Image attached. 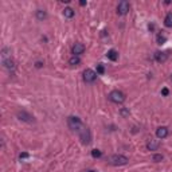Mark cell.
<instances>
[{
  "instance_id": "obj_1",
  "label": "cell",
  "mask_w": 172,
  "mask_h": 172,
  "mask_svg": "<svg viewBox=\"0 0 172 172\" xmlns=\"http://www.w3.org/2000/svg\"><path fill=\"white\" fill-rule=\"evenodd\" d=\"M128 162H129V159L127 156H124V155H112L109 157V164L114 165V167L125 165V164H128Z\"/></svg>"
},
{
  "instance_id": "obj_2",
  "label": "cell",
  "mask_w": 172,
  "mask_h": 172,
  "mask_svg": "<svg viewBox=\"0 0 172 172\" xmlns=\"http://www.w3.org/2000/svg\"><path fill=\"white\" fill-rule=\"evenodd\" d=\"M77 134L79 136V139L82 140V143L84 144H90V141H91V134H90V130L88 129V128L85 127V125H82L79 129L77 130Z\"/></svg>"
},
{
  "instance_id": "obj_3",
  "label": "cell",
  "mask_w": 172,
  "mask_h": 172,
  "mask_svg": "<svg viewBox=\"0 0 172 172\" xmlns=\"http://www.w3.org/2000/svg\"><path fill=\"white\" fill-rule=\"evenodd\" d=\"M109 100L114 104H123L125 101V94H124L121 90H112L109 93Z\"/></svg>"
},
{
  "instance_id": "obj_4",
  "label": "cell",
  "mask_w": 172,
  "mask_h": 172,
  "mask_svg": "<svg viewBox=\"0 0 172 172\" xmlns=\"http://www.w3.org/2000/svg\"><path fill=\"white\" fill-rule=\"evenodd\" d=\"M67 125H69V128H70L73 132H77L79 128L84 125L82 124V121L79 120V117L77 116H70L69 118H67Z\"/></svg>"
},
{
  "instance_id": "obj_5",
  "label": "cell",
  "mask_w": 172,
  "mask_h": 172,
  "mask_svg": "<svg viewBox=\"0 0 172 172\" xmlns=\"http://www.w3.org/2000/svg\"><path fill=\"white\" fill-rule=\"evenodd\" d=\"M97 79V73L91 69H86L84 71V81L86 84H93V82Z\"/></svg>"
},
{
  "instance_id": "obj_6",
  "label": "cell",
  "mask_w": 172,
  "mask_h": 172,
  "mask_svg": "<svg viewBox=\"0 0 172 172\" xmlns=\"http://www.w3.org/2000/svg\"><path fill=\"white\" fill-rule=\"evenodd\" d=\"M129 3H128L127 0H123V1H120L118 6H117V14L121 15V16H124V15H127L128 12H129Z\"/></svg>"
},
{
  "instance_id": "obj_7",
  "label": "cell",
  "mask_w": 172,
  "mask_h": 172,
  "mask_svg": "<svg viewBox=\"0 0 172 172\" xmlns=\"http://www.w3.org/2000/svg\"><path fill=\"white\" fill-rule=\"evenodd\" d=\"M16 116H18V118L20 120V121H24V123H34V117H32L30 113L26 112V110H19V112L16 113Z\"/></svg>"
},
{
  "instance_id": "obj_8",
  "label": "cell",
  "mask_w": 172,
  "mask_h": 172,
  "mask_svg": "<svg viewBox=\"0 0 172 172\" xmlns=\"http://www.w3.org/2000/svg\"><path fill=\"white\" fill-rule=\"evenodd\" d=\"M71 51H73V55L79 56L81 54H84V51H85V46L82 45V43H75V45L73 46Z\"/></svg>"
},
{
  "instance_id": "obj_9",
  "label": "cell",
  "mask_w": 172,
  "mask_h": 172,
  "mask_svg": "<svg viewBox=\"0 0 172 172\" xmlns=\"http://www.w3.org/2000/svg\"><path fill=\"white\" fill-rule=\"evenodd\" d=\"M155 59L160 62V63H163V62L168 59V53L167 51H157V53H155Z\"/></svg>"
},
{
  "instance_id": "obj_10",
  "label": "cell",
  "mask_w": 172,
  "mask_h": 172,
  "mask_svg": "<svg viewBox=\"0 0 172 172\" xmlns=\"http://www.w3.org/2000/svg\"><path fill=\"white\" fill-rule=\"evenodd\" d=\"M167 136H168V129L165 127H160L156 129V137H157V139L163 140V139H165Z\"/></svg>"
},
{
  "instance_id": "obj_11",
  "label": "cell",
  "mask_w": 172,
  "mask_h": 172,
  "mask_svg": "<svg viewBox=\"0 0 172 172\" xmlns=\"http://www.w3.org/2000/svg\"><path fill=\"white\" fill-rule=\"evenodd\" d=\"M1 63L8 70H14L15 69V62L12 61V58H4V59H1Z\"/></svg>"
},
{
  "instance_id": "obj_12",
  "label": "cell",
  "mask_w": 172,
  "mask_h": 172,
  "mask_svg": "<svg viewBox=\"0 0 172 172\" xmlns=\"http://www.w3.org/2000/svg\"><path fill=\"white\" fill-rule=\"evenodd\" d=\"M106 56H108V59L114 62V61L118 59V53H117L116 50H109L108 53H106Z\"/></svg>"
},
{
  "instance_id": "obj_13",
  "label": "cell",
  "mask_w": 172,
  "mask_h": 172,
  "mask_svg": "<svg viewBox=\"0 0 172 172\" xmlns=\"http://www.w3.org/2000/svg\"><path fill=\"white\" fill-rule=\"evenodd\" d=\"M74 15H75V11H74L73 8L66 7V8L63 10V16H65V18L71 19V18H74Z\"/></svg>"
},
{
  "instance_id": "obj_14",
  "label": "cell",
  "mask_w": 172,
  "mask_h": 172,
  "mask_svg": "<svg viewBox=\"0 0 172 172\" xmlns=\"http://www.w3.org/2000/svg\"><path fill=\"white\" fill-rule=\"evenodd\" d=\"M159 141L157 140H151V141H148V144H147V148L149 149V151H156L159 148Z\"/></svg>"
},
{
  "instance_id": "obj_15",
  "label": "cell",
  "mask_w": 172,
  "mask_h": 172,
  "mask_svg": "<svg viewBox=\"0 0 172 172\" xmlns=\"http://www.w3.org/2000/svg\"><path fill=\"white\" fill-rule=\"evenodd\" d=\"M81 63V58H79V56H75V55H73L70 58V59H69V65H70V66H78V65Z\"/></svg>"
},
{
  "instance_id": "obj_16",
  "label": "cell",
  "mask_w": 172,
  "mask_h": 172,
  "mask_svg": "<svg viewBox=\"0 0 172 172\" xmlns=\"http://www.w3.org/2000/svg\"><path fill=\"white\" fill-rule=\"evenodd\" d=\"M164 26L165 27H172V12H168L164 19Z\"/></svg>"
},
{
  "instance_id": "obj_17",
  "label": "cell",
  "mask_w": 172,
  "mask_h": 172,
  "mask_svg": "<svg viewBox=\"0 0 172 172\" xmlns=\"http://www.w3.org/2000/svg\"><path fill=\"white\" fill-rule=\"evenodd\" d=\"M46 18H47L46 11H43V10H38V11H36V19H38V20H45Z\"/></svg>"
},
{
  "instance_id": "obj_18",
  "label": "cell",
  "mask_w": 172,
  "mask_h": 172,
  "mask_svg": "<svg viewBox=\"0 0 172 172\" xmlns=\"http://www.w3.org/2000/svg\"><path fill=\"white\" fill-rule=\"evenodd\" d=\"M156 40H157V45H163V43H165L167 38H165V35H163V34H159L157 38H156Z\"/></svg>"
},
{
  "instance_id": "obj_19",
  "label": "cell",
  "mask_w": 172,
  "mask_h": 172,
  "mask_svg": "<svg viewBox=\"0 0 172 172\" xmlns=\"http://www.w3.org/2000/svg\"><path fill=\"white\" fill-rule=\"evenodd\" d=\"M91 156H93L94 159H98L102 156V152L100 151V149H93V151H91Z\"/></svg>"
},
{
  "instance_id": "obj_20",
  "label": "cell",
  "mask_w": 172,
  "mask_h": 172,
  "mask_svg": "<svg viewBox=\"0 0 172 172\" xmlns=\"http://www.w3.org/2000/svg\"><path fill=\"white\" fill-rule=\"evenodd\" d=\"M163 155H160V153H156V155H153V156H152V160H153V162H156V163H160L163 160Z\"/></svg>"
},
{
  "instance_id": "obj_21",
  "label": "cell",
  "mask_w": 172,
  "mask_h": 172,
  "mask_svg": "<svg viewBox=\"0 0 172 172\" xmlns=\"http://www.w3.org/2000/svg\"><path fill=\"white\" fill-rule=\"evenodd\" d=\"M105 73V69H104V66H102L101 63L97 65V74H104Z\"/></svg>"
},
{
  "instance_id": "obj_22",
  "label": "cell",
  "mask_w": 172,
  "mask_h": 172,
  "mask_svg": "<svg viewBox=\"0 0 172 172\" xmlns=\"http://www.w3.org/2000/svg\"><path fill=\"white\" fill-rule=\"evenodd\" d=\"M121 114H123V116H128V114H129V110H125V109H123V110H121Z\"/></svg>"
},
{
  "instance_id": "obj_23",
  "label": "cell",
  "mask_w": 172,
  "mask_h": 172,
  "mask_svg": "<svg viewBox=\"0 0 172 172\" xmlns=\"http://www.w3.org/2000/svg\"><path fill=\"white\" fill-rule=\"evenodd\" d=\"M19 157H20V159H27L28 157V153H20V155H19Z\"/></svg>"
},
{
  "instance_id": "obj_24",
  "label": "cell",
  "mask_w": 172,
  "mask_h": 172,
  "mask_svg": "<svg viewBox=\"0 0 172 172\" xmlns=\"http://www.w3.org/2000/svg\"><path fill=\"white\" fill-rule=\"evenodd\" d=\"M162 94H163V95H168V89H163V90H162Z\"/></svg>"
},
{
  "instance_id": "obj_25",
  "label": "cell",
  "mask_w": 172,
  "mask_h": 172,
  "mask_svg": "<svg viewBox=\"0 0 172 172\" xmlns=\"http://www.w3.org/2000/svg\"><path fill=\"white\" fill-rule=\"evenodd\" d=\"M35 66H36V67H42L43 65H42V62H36V63H35Z\"/></svg>"
},
{
  "instance_id": "obj_26",
  "label": "cell",
  "mask_w": 172,
  "mask_h": 172,
  "mask_svg": "<svg viewBox=\"0 0 172 172\" xmlns=\"http://www.w3.org/2000/svg\"><path fill=\"white\" fill-rule=\"evenodd\" d=\"M79 4H81V6H86V1H85V0H82V1H79Z\"/></svg>"
},
{
  "instance_id": "obj_27",
  "label": "cell",
  "mask_w": 172,
  "mask_h": 172,
  "mask_svg": "<svg viewBox=\"0 0 172 172\" xmlns=\"http://www.w3.org/2000/svg\"><path fill=\"white\" fill-rule=\"evenodd\" d=\"M148 28H149V30H153L155 26H153V24H149V26H148Z\"/></svg>"
},
{
  "instance_id": "obj_28",
  "label": "cell",
  "mask_w": 172,
  "mask_h": 172,
  "mask_svg": "<svg viewBox=\"0 0 172 172\" xmlns=\"http://www.w3.org/2000/svg\"><path fill=\"white\" fill-rule=\"evenodd\" d=\"M86 172H95V171H93V169H89V171H86Z\"/></svg>"
},
{
  "instance_id": "obj_29",
  "label": "cell",
  "mask_w": 172,
  "mask_h": 172,
  "mask_svg": "<svg viewBox=\"0 0 172 172\" xmlns=\"http://www.w3.org/2000/svg\"><path fill=\"white\" fill-rule=\"evenodd\" d=\"M171 78H172V77H171Z\"/></svg>"
}]
</instances>
